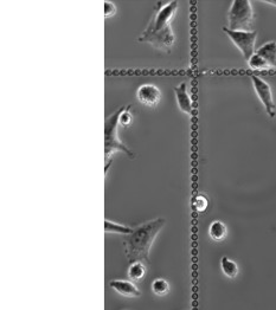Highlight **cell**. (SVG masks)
Instances as JSON below:
<instances>
[{
  "mask_svg": "<svg viewBox=\"0 0 276 310\" xmlns=\"http://www.w3.org/2000/svg\"><path fill=\"white\" fill-rule=\"evenodd\" d=\"M177 10L178 1L175 0L156 2L149 23L138 40L148 43L160 51L171 52L175 40L171 21Z\"/></svg>",
  "mask_w": 276,
  "mask_h": 310,
  "instance_id": "cell-1",
  "label": "cell"
},
{
  "mask_svg": "<svg viewBox=\"0 0 276 310\" xmlns=\"http://www.w3.org/2000/svg\"><path fill=\"white\" fill-rule=\"evenodd\" d=\"M165 223L166 220L164 218L152 219L134 227L131 234L124 236L122 242L128 261L131 263L141 261L148 263L150 247L161 228L165 226Z\"/></svg>",
  "mask_w": 276,
  "mask_h": 310,
  "instance_id": "cell-2",
  "label": "cell"
},
{
  "mask_svg": "<svg viewBox=\"0 0 276 310\" xmlns=\"http://www.w3.org/2000/svg\"><path fill=\"white\" fill-rule=\"evenodd\" d=\"M125 107V105H124ZM124 107L118 108L117 110L113 111L111 115L106 117L105 121V159H106V173L108 172L109 165L112 162V156L114 153L122 152L130 156L131 159H134V153L125 145L118 136V127H119V117H120L121 111L124 110Z\"/></svg>",
  "mask_w": 276,
  "mask_h": 310,
  "instance_id": "cell-3",
  "label": "cell"
},
{
  "mask_svg": "<svg viewBox=\"0 0 276 310\" xmlns=\"http://www.w3.org/2000/svg\"><path fill=\"white\" fill-rule=\"evenodd\" d=\"M254 20V8L249 0H234L228 12V29L250 31Z\"/></svg>",
  "mask_w": 276,
  "mask_h": 310,
  "instance_id": "cell-4",
  "label": "cell"
},
{
  "mask_svg": "<svg viewBox=\"0 0 276 310\" xmlns=\"http://www.w3.org/2000/svg\"><path fill=\"white\" fill-rule=\"evenodd\" d=\"M223 31L235 44V46L242 52L243 57L248 61L255 54V44L257 39L256 31H233L228 27H223Z\"/></svg>",
  "mask_w": 276,
  "mask_h": 310,
  "instance_id": "cell-5",
  "label": "cell"
},
{
  "mask_svg": "<svg viewBox=\"0 0 276 310\" xmlns=\"http://www.w3.org/2000/svg\"><path fill=\"white\" fill-rule=\"evenodd\" d=\"M253 82V87L255 89L256 95L259 96L260 101L262 102L263 107H265L267 114L269 115V117L274 118L276 115V105L274 102V97H273L272 88L268 83L266 82L263 78H261L257 75H252L250 76Z\"/></svg>",
  "mask_w": 276,
  "mask_h": 310,
  "instance_id": "cell-6",
  "label": "cell"
},
{
  "mask_svg": "<svg viewBox=\"0 0 276 310\" xmlns=\"http://www.w3.org/2000/svg\"><path fill=\"white\" fill-rule=\"evenodd\" d=\"M137 99L146 107L155 108L161 101V92L154 84H142L137 90Z\"/></svg>",
  "mask_w": 276,
  "mask_h": 310,
  "instance_id": "cell-7",
  "label": "cell"
},
{
  "mask_svg": "<svg viewBox=\"0 0 276 310\" xmlns=\"http://www.w3.org/2000/svg\"><path fill=\"white\" fill-rule=\"evenodd\" d=\"M174 94L175 100H177V104L180 108V110L185 112V114H192L193 103L192 100H191V96L187 93L186 83L183 82L179 86L174 87Z\"/></svg>",
  "mask_w": 276,
  "mask_h": 310,
  "instance_id": "cell-8",
  "label": "cell"
},
{
  "mask_svg": "<svg viewBox=\"0 0 276 310\" xmlns=\"http://www.w3.org/2000/svg\"><path fill=\"white\" fill-rule=\"evenodd\" d=\"M111 287L120 294L122 296L126 297H140L141 293L138 289V287L134 283L130 281H121V280H114L111 282Z\"/></svg>",
  "mask_w": 276,
  "mask_h": 310,
  "instance_id": "cell-9",
  "label": "cell"
},
{
  "mask_svg": "<svg viewBox=\"0 0 276 310\" xmlns=\"http://www.w3.org/2000/svg\"><path fill=\"white\" fill-rule=\"evenodd\" d=\"M255 54L261 56L272 69L276 68V42L272 40V42L263 44L256 50Z\"/></svg>",
  "mask_w": 276,
  "mask_h": 310,
  "instance_id": "cell-10",
  "label": "cell"
},
{
  "mask_svg": "<svg viewBox=\"0 0 276 310\" xmlns=\"http://www.w3.org/2000/svg\"><path fill=\"white\" fill-rule=\"evenodd\" d=\"M227 234L228 228L224 223H222L221 220L212 221L209 227V236L211 237L212 240H215V242H222V240L225 239Z\"/></svg>",
  "mask_w": 276,
  "mask_h": 310,
  "instance_id": "cell-11",
  "label": "cell"
},
{
  "mask_svg": "<svg viewBox=\"0 0 276 310\" xmlns=\"http://www.w3.org/2000/svg\"><path fill=\"white\" fill-rule=\"evenodd\" d=\"M105 232L106 233H119V234H124V236H127V234H131L132 232H133V227L114 223V221H111V220H108V219H106Z\"/></svg>",
  "mask_w": 276,
  "mask_h": 310,
  "instance_id": "cell-12",
  "label": "cell"
},
{
  "mask_svg": "<svg viewBox=\"0 0 276 310\" xmlns=\"http://www.w3.org/2000/svg\"><path fill=\"white\" fill-rule=\"evenodd\" d=\"M146 275V267L142 262H134L132 263L130 269H128V276L131 277L132 281L140 282L143 280Z\"/></svg>",
  "mask_w": 276,
  "mask_h": 310,
  "instance_id": "cell-13",
  "label": "cell"
},
{
  "mask_svg": "<svg viewBox=\"0 0 276 310\" xmlns=\"http://www.w3.org/2000/svg\"><path fill=\"white\" fill-rule=\"evenodd\" d=\"M222 271L225 276L229 278H235L238 275V267L234 261H231L228 257H223L221 261Z\"/></svg>",
  "mask_w": 276,
  "mask_h": 310,
  "instance_id": "cell-14",
  "label": "cell"
},
{
  "mask_svg": "<svg viewBox=\"0 0 276 310\" xmlns=\"http://www.w3.org/2000/svg\"><path fill=\"white\" fill-rule=\"evenodd\" d=\"M247 62H248V65H249V68L254 71H266V70H271L272 69L265 59L257 54H254Z\"/></svg>",
  "mask_w": 276,
  "mask_h": 310,
  "instance_id": "cell-15",
  "label": "cell"
},
{
  "mask_svg": "<svg viewBox=\"0 0 276 310\" xmlns=\"http://www.w3.org/2000/svg\"><path fill=\"white\" fill-rule=\"evenodd\" d=\"M150 288H152L153 294H155L156 296H165L170 291V284L164 278H156V280L153 281Z\"/></svg>",
  "mask_w": 276,
  "mask_h": 310,
  "instance_id": "cell-16",
  "label": "cell"
},
{
  "mask_svg": "<svg viewBox=\"0 0 276 310\" xmlns=\"http://www.w3.org/2000/svg\"><path fill=\"white\" fill-rule=\"evenodd\" d=\"M192 206H193L194 211L198 212V213H203V212H205L209 206L208 197L204 196V194H198V196H196L192 200Z\"/></svg>",
  "mask_w": 276,
  "mask_h": 310,
  "instance_id": "cell-17",
  "label": "cell"
},
{
  "mask_svg": "<svg viewBox=\"0 0 276 310\" xmlns=\"http://www.w3.org/2000/svg\"><path fill=\"white\" fill-rule=\"evenodd\" d=\"M132 105H125L124 110L121 111L120 117H119V126H122L125 128L132 126L134 121V116L131 111Z\"/></svg>",
  "mask_w": 276,
  "mask_h": 310,
  "instance_id": "cell-18",
  "label": "cell"
},
{
  "mask_svg": "<svg viewBox=\"0 0 276 310\" xmlns=\"http://www.w3.org/2000/svg\"><path fill=\"white\" fill-rule=\"evenodd\" d=\"M117 13V6L112 1H105V17L111 18Z\"/></svg>",
  "mask_w": 276,
  "mask_h": 310,
  "instance_id": "cell-19",
  "label": "cell"
}]
</instances>
